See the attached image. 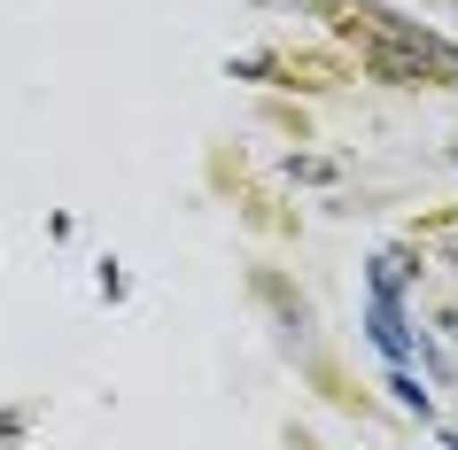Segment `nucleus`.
Instances as JSON below:
<instances>
[{"label":"nucleus","mask_w":458,"mask_h":450,"mask_svg":"<svg viewBox=\"0 0 458 450\" xmlns=\"http://www.w3.org/2000/svg\"><path fill=\"white\" fill-rule=\"evenodd\" d=\"M358 31H365V71L373 78H396V86H458V47L435 39V31L388 16V8H358Z\"/></svg>","instance_id":"f257e3e1"},{"label":"nucleus","mask_w":458,"mask_h":450,"mask_svg":"<svg viewBox=\"0 0 458 450\" xmlns=\"http://www.w3.org/2000/svg\"><path fill=\"white\" fill-rule=\"evenodd\" d=\"M365 334H373V350H381L388 365H411V350H420V334L404 327V303H396V295H373V303H365Z\"/></svg>","instance_id":"f03ea898"},{"label":"nucleus","mask_w":458,"mask_h":450,"mask_svg":"<svg viewBox=\"0 0 458 450\" xmlns=\"http://www.w3.org/2000/svg\"><path fill=\"white\" fill-rule=\"evenodd\" d=\"M411 272H420V264H411L404 249H381V257H373V295H404Z\"/></svg>","instance_id":"7ed1b4c3"},{"label":"nucleus","mask_w":458,"mask_h":450,"mask_svg":"<svg viewBox=\"0 0 458 450\" xmlns=\"http://www.w3.org/2000/svg\"><path fill=\"white\" fill-rule=\"evenodd\" d=\"M388 388H396V403H404V412H420V420H428V412H435V396H428V388H420V380L404 373V365L388 373Z\"/></svg>","instance_id":"20e7f679"},{"label":"nucleus","mask_w":458,"mask_h":450,"mask_svg":"<svg viewBox=\"0 0 458 450\" xmlns=\"http://www.w3.org/2000/svg\"><path fill=\"white\" fill-rule=\"evenodd\" d=\"M288 179H335V164H327V156H295Z\"/></svg>","instance_id":"39448f33"},{"label":"nucleus","mask_w":458,"mask_h":450,"mask_svg":"<svg viewBox=\"0 0 458 450\" xmlns=\"http://www.w3.org/2000/svg\"><path fill=\"white\" fill-rule=\"evenodd\" d=\"M443 443H451V450H458V427H451V435H443Z\"/></svg>","instance_id":"423d86ee"},{"label":"nucleus","mask_w":458,"mask_h":450,"mask_svg":"<svg viewBox=\"0 0 458 450\" xmlns=\"http://www.w3.org/2000/svg\"><path fill=\"white\" fill-rule=\"evenodd\" d=\"M443 327H451V334H458V310H451V318H443Z\"/></svg>","instance_id":"0eeeda50"},{"label":"nucleus","mask_w":458,"mask_h":450,"mask_svg":"<svg viewBox=\"0 0 458 450\" xmlns=\"http://www.w3.org/2000/svg\"><path fill=\"white\" fill-rule=\"evenodd\" d=\"M451 164H458V148H451Z\"/></svg>","instance_id":"6e6552de"}]
</instances>
